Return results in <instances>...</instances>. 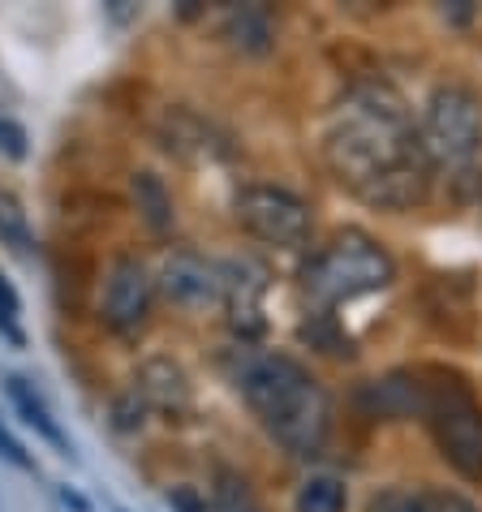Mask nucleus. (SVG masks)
<instances>
[{
    "label": "nucleus",
    "mask_w": 482,
    "mask_h": 512,
    "mask_svg": "<svg viewBox=\"0 0 482 512\" xmlns=\"http://www.w3.org/2000/svg\"><path fill=\"white\" fill-rule=\"evenodd\" d=\"M164 500L173 504L177 512H207V500H203V495H198L194 487H173V491L164 495Z\"/></svg>",
    "instance_id": "obj_23"
},
{
    "label": "nucleus",
    "mask_w": 482,
    "mask_h": 512,
    "mask_svg": "<svg viewBox=\"0 0 482 512\" xmlns=\"http://www.w3.org/2000/svg\"><path fill=\"white\" fill-rule=\"evenodd\" d=\"M0 246H5L13 259H31L35 254L31 220H26V207L13 190H0Z\"/></svg>",
    "instance_id": "obj_16"
},
{
    "label": "nucleus",
    "mask_w": 482,
    "mask_h": 512,
    "mask_svg": "<svg viewBox=\"0 0 482 512\" xmlns=\"http://www.w3.org/2000/svg\"><path fill=\"white\" fill-rule=\"evenodd\" d=\"M0 151L9 160H26V130L13 117H0Z\"/></svg>",
    "instance_id": "obj_21"
},
{
    "label": "nucleus",
    "mask_w": 482,
    "mask_h": 512,
    "mask_svg": "<svg viewBox=\"0 0 482 512\" xmlns=\"http://www.w3.org/2000/svg\"><path fill=\"white\" fill-rule=\"evenodd\" d=\"M349 491L336 474H310L293 495V512H345Z\"/></svg>",
    "instance_id": "obj_17"
},
{
    "label": "nucleus",
    "mask_w": 482,
    "mask_h": 512,
    "mask_svg": "<svg viewBox=\"0 0 482 512\" xmlns=\"http://www.w3.org/2000/svg\"><path fill=\"white\" fill-rule=\"evenodd\" d=\"M160 138H164V147H168V151L186 155V160H207V155L224 151V147H220V138L211 134V125H207V121H198L194 112H186V108L168 112L164 125H160Z\"/></svg>",
    "instance_id": "obj_12"
},
{
    "label": "nucleus",
    "mask_w": 482,
    "mask_h": 512,
    "mask_svg": "<svg viewBox=\"0 0 482 512\" xmlns=\"http://www.w3.org/2000/svg\"><path fill=\"white\" fill-rule=\"evenodd\" d=\"M0 457H5L9 465H18V469H35V461H31V452H26L22 444H18V435L9 431L5 422H0Z\"/></svg>",
    "instance_id": "obj_22"
},
{
    "label": "nucleus",
    "mask_w": 482,
    "mask_h": 512,
    "mask_svg": "<svg viewBox=\"0 0 482 512\" xmlns=\"http://www.w3.org/2000/svg\"><path fill=\"white\" fill-rule=\"evenodd\" d=\"M220 276H224V289H220V306L229 310V323L241 340L259 336L267 319H263V293H267V272L263 263L254 259H229L220 263Z\"/></svg>",
    "instance_id": "obj_9"
},
{
    "label": "nucleus",
    "mask_w": 482,
    "mask_h": 512,
    "mask_svg": "<svg viewBox=\"0 0 482 512\" xmlns=\"http://www.w3.org/2000/svg\"><path fill=\"white\" fill-rule=\"evenodd\" d=\"M323 160L353 198L379 211L422 207L431 194V164L405 95L388 82H358L336 99L323 130Z\"/></svg>",
    "instance_id": "obj_1"
},
{
    "label": "nucleus",
    "mask_w": 482,
    "mask_h": 512,
    "mask_svg": "<svg viewBox=\"0 0 482 512\" xmlns=\"http://www.w3.org/2000/svg\"><path fill=\"white\" fill-rule=\"evenodd\" d=\"M418 414L427 422L431 439L461 478H482V405L461 379L418 383Z\"/></svg>",
    "instance_id": "obj_4"
},
{
    "label": "nucleus",
    "mask_w": 482,
    "mask_h": 512,
    "mask_svg": "<svg viewBox=\"0 0 482 512\" xmlns=\"http://www.w3.org/2000/svg\"><path fill=\"white\" fill-rule=\"evenodd\" d=\"M155 289H160L173 306H220V289H224V276H220V263L203 259L194 250H168L160 259V272H155Z\"/></svg>",
    "instance_id": "obj_8"
},
{
    "label": "nucleus",
    "mask_w": 482,
    "mask_h": 512,
    "mask_svg": "<svg viewBox=\"0 0 482 512\" xmlns=\"http://www.w3.org/2000/svg\"><path fill=\"white\" fill-rule=\"evenodd\" d=\"M130 194H134V207H138V216L147 220L151 233H168V229H173V220H177L173 194H168V186L160 177H155V173H134L130 177Z\"/></svg>",
    "instance_id": "obj_14"
},
{
    "label": "nucleus",
    "mask_w": 482,
    "mask_h": 512,
    "mask_svg": "<svg viewBox=\"0 0 482 512\" xmlns=\"http://www.w3.org/2000/svg\"><path fill=\"white\" fill-rule=\"evenodd\" d=\"M151 302H155V276L147 272L138 259H117L112 272L104 280V302H99V315L112 332L130 336L147 323L151 315Z\"/></svg>",
    "instance_id": "obj_7"
},
{
    "label": "nucleus",
    "mask_w": 482,
    "mask_h": 512,
    "mask_svg": "<svg viewBox=\"0 0 482 512\" xmlns=\"http://www.w3.org/2000/svg\"><path fill=\"white\" fill-rule=\"evenodd\" d=\"M237 224L246 229L250 237L267 241V246H280V250H297L310 241V207L297 198L293 190H280V186H246L237 194Z\"/></svg>",
    "instance_id": "obj_6"
},
{
    "label": "nucleus",
    "mask_w": 482,
    "mask_h": 512,
    "mask_svg": "<svg viewBox=\"0 0 482 512\" xmlns=\"http://www.w3.org/2000/svg\"><path fill=\"white\" fill-rule=\"evenodd\" d=\"M396 280L392 254L379 246L375 237H366L358 229L340 233L332 246H323L315 259L302 267V289L319 310H336L353 302V297L379 293Z\"/></svg>",
    "instance_id": "obj_3"
},
{
    "label": "nucleus",
    "mask_w": 482,
    "mask_h": 512,
    "mask_svg": "<svg viewBox=\"0 0 482 512\" xmlns=\"http://www.w3.org/2000/svg\"><path fill=\"white\" fill-rule=\"evenodd\" d=\"M5 392H9L13 409H18V414H22V422H26V426H35V431L44 435L48 444H56L61 452H69V439H65V431H61V426H56L52 409L44 405V396L35 392V383H26L22 375H9V379H5Z\"/></svg>",
    "instance_id": "obj_13"
},
{
    "label": "nucleus",
    "mask_w": 482,
    "mask_h": 512,
    "mask_svg": "<svg viewBox=\"0 0 482 512\" xmlns=\"http://www.w3.org/2000/svg\"><path fill=\"white\" fill-rule=\"evenodd\" d=\"M18 319H22V302H18V293H13V284L0 276V336H9L13 345H22L26 340Z\"/></svg>",
    "instance_id": "obj_19"
},
{
    "label": "nucleus",
    "mask_w": 482,
    "mask_h": 512,
    "mask_svg": "<svg viewBox=\"0 0 482 512\" xmlns=\"http://www.w3.org/2000/svg\"><path fill=\"white\" fill-rule=\"evenodd\" d=\"M134 392L143 396L147 409H160V414H186L190 409V379L173 358H147L138 366Z\"/></svg>",
    "instance_id": "obj_10"
},
{
    "label": "nucleus",
    "mask_w": 482,
    "mask_h": 512,
    "mask_svg": "<svg viewBox=\"0 0 482 512\" xmlns=\"http://www.w3.org/2000/svg\"><path fill=\"white\" fill-rule=\"evenodd\" d=\"M418 142L427 155L431 173H461L470 168L482 151V104L470 87H435L427 108H422V125H418Z\"/></svg>",
    "instance_id": "obj_5"
},
{
    "label": "nucleus",
    "mask_w": 482,
    "mask_h": 512,
    "mask_svg": "<svg viewBox=\"0 0 482 512\" xmlns=\"http://www.w3.org/2000/svg\"><path fill=\"white\" fill-rule=\"evenodd\" d=\"M366 512H482L457 491H409V487H388L379 491Z\"/></svg>",
    "instance_id": "obj_11"
},
{
    "label": "nucleus",
    "mask_w": 482,
    "mask_h": 512,
    "mask_svg": "<svg viewBox=\"0 0 482 512\" xmlns=\"http://www.w3.org/2000/svg\"><path fill=\"white\" fill-rule=\"evenodd\" d=\"M147 414L151 409L143 405V396H138L134 388L125 396H117V405H112V422H117V431H138V426L147 422Z\"/></svg>",
    "instance_id": "obj_20"
},
{
    "label": "nucleus",
    "mask_w": 482,
    "mask_h": 512,
    "mask_svg": "<svg viewBox=\"0 0 482 512\" xmlns=\"http://www.w3.org/2000/svg\"><path fill=\"white\" fill-rule=\"evenodd\" d=\"M207 512H263L259 495L250 491V482L233 474V469H220L216 482H211V495H207Z\"/></svg>",
    "instance_id": "obj_18"
},
{
    "label": "nucleus",
    "mask_w": 482,
    "mask_h": 512,
    "mask_svg": "<svg viewBox=\"0 0 482 512\" xmlns=\"http://www.w3.org/2000/svg\"><path fill=\"white\" fill-rule=\"evenodd\" d=\"M237 392L289 457H319L332 435V401L323 383L289 353H241Z\"/></svg>",
    "instance_id": "obj_2"
},
{
    "label": "nucleus",
    "mask_w": 482,
    "mask_h": 512,
    "mask_svg": "<svg viewBox=\"0 0 482 512\" xmlns=\"http://www.w3.org/2000/svg\"><path fill=\"white\" fill-rule=\"evenodd\" d=\"M61 504H65V508H74V512H91V504L82 500L78 491H69V487H61Z\"/></svg>",
    "instance_id": "obj_24"
},
{
    "label": "nucleus",
    "mask_w": 482,
    "mask_h": 512,
    "mask_svg": "<svg viewBox=\"0 0 482 512\" xmlns=\"http://www.w3.org/2000/svg\"><path fill=\"white\" fill-rule=\"evenodd\" d=\"M224 35H229V44L241 48V52H267L276 39V26H272V13L259 9V5H241L229 13V22H224Z\"/></svg>",
    "instance_id": "obj_15"
}]
</instances>
